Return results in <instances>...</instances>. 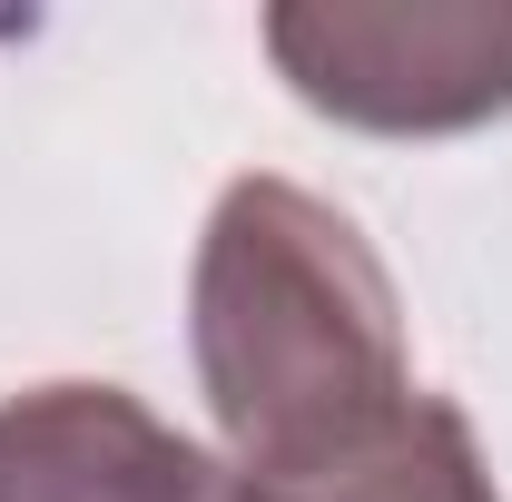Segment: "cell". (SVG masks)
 Listing matches in <instances>:
<instances>
[{
  "label": "cell",
  "mask_w": 512,
  "mask_h": 502,
  "mask_svg": "<svg viewBox=\"0 0 512 502\" xmlns=\"http://www.w3.org/2000/svg\"><path fill=\"white\" fill-rule=\"evenodd\" d=\"M188 345L247 483L375 434L414 394L384 256L296 178H237L217 197L188 276Z\"/></svg>",
  "instance_id": "cell-1"
},
{
  "label": "cell",
  "mask_w": 512,
  "mask_h": 502,
  "mask_svg": "<svg viewBox=\"0 0 512 502\" xmlns=\"http://www.w3.org/2000/svg\"><path fill=\"white\" fill-rule=\"evenodd\" d=\"M266 60L335 128L453 138L512 119V0H286L266 10Z\"/></svg>",
  "instance_id": "cell-2"
},
{
  "label": "cell",
  "mask_w": 512,
  "mask_h": 502,
  "mask_svg": "<svg viewBox=\"0 0 512 502\" xmlns=\"http://www.w3.org/2000/svg\"><path fill=\"white\" fill-rule=\"evenodd\" d=\"M0 502H247V483L128 384H30L0 394Z\"/></svg>",
  "instance_id": "cell-3"
},
{
  "label": "cell",
  "mask_w": 512,
  "mask_h": 502,
  "mask_svg": "<svg viewBox=\"0 0 512 502\" xmlns=\"http://www.w3.org/2000/svg\"><path fill=\"white\" fill-rule=\"evenodd\" d=\"M247 502H503V493H493V463H483V443L463 424V404L414 384L375 434L335 443V453L296 463V473L247 483Z\"/></svg>",
  "instance_id": "cell-4"
},
{
  "label": "cell",
  "mask_w": 512,
  "mask_h": 502,
  "mask_svg": "<svg viewBox=\"0 0 512 502\" xmlns=\"http://www.w3.org/2000/svg\"><path fill=\"white\" fill-rule=\"evenodd\" d=\"M10 30H20V20H0V40H10Z\"/></svg>",
  "instance_id": "cell-5"
}]
</instances>
